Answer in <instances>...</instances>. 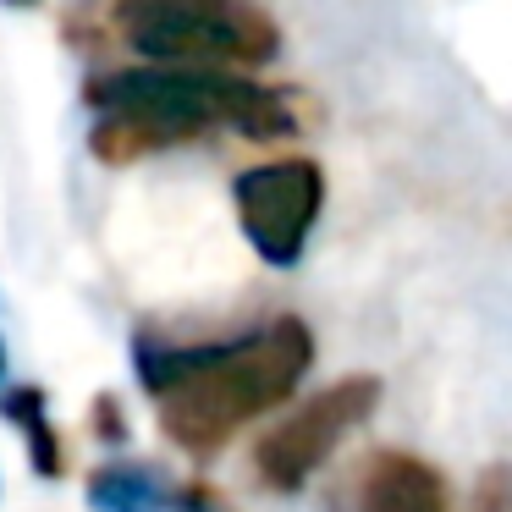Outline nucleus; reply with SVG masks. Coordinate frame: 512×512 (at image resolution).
I'll return each mask as SVG.
<instances>
[{"label": "nucleus", "mask_w": 512, "mask_h": 512, "mask_svg": "<svg viewBox=\"0 0 512 512\" xmlns=\"http://www.w3.org/2000/svg\"><path fill=\"white\" fill-rule=\"evenodd\" d=\"M0 375H6V347H0Z\"/></svg>", "instance_id": "9b49d317"}, {"label": "nucleus", "mask_w": 512, "mask_h": 512, "mask_svg": "<svg viewBox=\"0 0 512 512\" xmlns=\"http://www.w3.org/2000/svg\"><path fill=\"white\" fill-rule=\"evenodd\" d=\"M314 364V336L298 314L259 325L237 342L210 347H144L138 375L160 408V430L193 457H210L243 430L248 419L270 413L298 391Z\"/></svg>", "instance_id": "f257e3e1"}, {"label": "nucleus", "mask_w": 512, "mask_h": 512, "mask_svg": "<svg viewBox=\"0 0 512 512\" xmlns=\"http://www.w3.org/2000/svg\"><path fill=\"white\" fill-rule=\"evenodd\" d=\"M127 45L144 61L177 67H265L281 50V28L254 0H122Z\"/></svg>", "instance_id": "7ed1b4c3"}, {"label": "nucleus", "mask_w": 512, "mask_h": 512, "mask_svg": "<svg viewBox=\"0 0 512 512\" xmlns=\"http://www.w3.org/2000/svg\"><path fill=\"white\" fill-rule=\"evenodd\" d=\"M6 6H34V0H6Z\"/></svg>", "instance_id": "9d476101"}, {"label": "nucleus", "mask_w": 512, "mask_h": 512, "mask_svg": "<svg viewBox=\"0 0 512 512\" xmlns=\"http://www.w3.org/2000/svg\"><path fill=\"white\" fill-rule=\"evenodd\" d=\"M89 105L100 111L89 149L111 166L188 144L215 127L248 138H287L298 127L281 94L237 78L232 67H177V61L105 72L89 83Z\"/></svg>", "instance_id": "f03ea898"}, {"label": "nucleus", "mask_w": 512, "mask_h": 512, "mask_svg": "<svg viewBox=\"0 0 512 512\" xmlns=\"http://www.w3.org/2000/svg\"><path fill=\"white\" fill-rule=\"evenodd\" d=\"M89 501L100 512H155L160 501H166V490H160L155 474H144V468H105V474H94Z\"/></svg>", "instance_id": "0eeeda50"}, {"label": "nucleus", "mask_w": 512, "mask_h": 512, "mask_svg": "<svg viewBox=\"0 0 512 512\" xmlns=\"http://www.w3.org/2000/svg\"><path fill=\"white\" fill-rule=\"evenodd\" d=\"M463 512H512V463H485L468 485Z\"/></svg>", "instance_id": "1a4fd4ad"}, {"label": "nucleus", "mask_w": 512, "mask_h": 512, "mask_svg": "<svg viewBox=\"0 0 512 512\" xmlns=\"http://www.w3.org/2000/svg\"><path fill=\"white\" fill-rule=\"evenodd\" d=\"M353 512H452L446 479L413 452H369L353 474Z\"/></svg>", "instance_id": "423d86ee"}, {"label": "nucleus", "mask_w": 512, "mask_h": 512, "mask_svg": "<svg viewBox=\"0 0 512 512\" xmlns=\"http://www.w3.org/2000/svg\"><path fill=\"white\" fill-rule=\"evenodd\" d=\"M237 226H243L248 248L265 265L292 270L309 248V232L325 210V171L309 155H281L259 160V166L237 171L232 182Z\"/></svg>", "instance_id": "20e7f679"}, {"label": "nucleus", "mask_w": 512, "mask_h": 512, "mask_svg": "<svg viewBox=\"0 0 512 512\" xmlns=\"http://www.w3.org/2000/svg\"><path fill=\"white\" fill-rule=\"evenodd\" d=\"M380 402V380L375 375H347L336 386L314 391L292 419H281L270 435H259L254 446V474L270 490H303L309 474L375 413Z\"/></svg>", "instance_id": "39448f33"}, {"label": "nucleus", "mask_w": 512, "mask_h": 512, "mask_svg": "<svg viewBox=\"0 0 512 512\" xmlns=\"http://www.w3.org/2000/svg\"><path fill=\"white\" fill-rule=\"evenodd\" d=\"M0 413L28 430V452H34L39 474H56L61 452H56V430H50V419H45V397H39L34 386H17V391H6V397H0Z\"/></svg>", "instance_id": "6e6552de"}]
</instances>
